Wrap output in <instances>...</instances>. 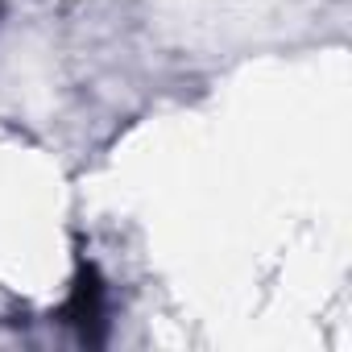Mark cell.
Returning a JSON list of instances; mask_svg holds the SVG:
<instances>
[{
    "instance_id": "6da1fadb",
    "label": "cell",
    "mask_w": 352,
    "mask_h": 352,
    "mask_svg": "<svg viewBox=\"0 0 352 352\" xmlns=\"http://www.w3.org/2000/svg\"><path fill=\"white\" fill-rule=\"evenodd\" d=\"M58 319L67 327H75V336L83 344H100L104 340V278H100V270L91 261H79L71 294L58 307Z\"/></svg>"
}]
</instances>
